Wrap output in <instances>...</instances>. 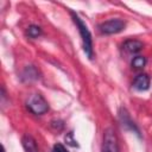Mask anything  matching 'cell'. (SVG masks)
<instances>
[{
  "instance_id": "1",
  "label": "cell",
  "mask_w": 152,
  "mask_h": 152,
  "mask_svg": "<svg viewBox=\"0 0 152 152\" xmlns=\"http://www.w3.org/2000/svg\"><path fill=\"white\" fill-rule=\"evenodd\" d=\"M71 14V18L81 34V39H82V45H83V50H84V53L87 55V57L89 59L93 58V55H94V49H93V39H91V33L88 28V26L86 25V23L78 17V14H76L75 12H70Z\"/></svg>"
},
{
  "instance_id": "2",
  "label": "cell",
  "mask_w": 152,
  "mask_h": 152,
  "mask_svg": "<svg viewBox=\"0 0 152 152\" xmlns=\"http://www.w3.org/2000/svg\"><path fill=\"white\" fill-rule=\"evenodd\" d=\"M26 106L33 114H37V115L44 114L49 110V104H48L46 100L40 94H33L27 100Z\"/></svg>"
},
{
  "instance_id": "3",
  "label": "cell",
  "mask_w": 152,
  "mask_h": 152,
  "mask_svg": "<svg viewBox=\"0 0 152 152\" xmlns=\"http://www.w3.org/2000/svg\"><path fill=\"white\" fill-rule=\"evenodd\" d=\"M126 27V21L119 18H114V19H109L106 20L103 23L100 24L99 28L102 33L104 34H115L121 32L122 30H125Z\"/></svg>"
},
{
  "instance_id": "4",
  "label": "cell",
  "mask_w": 152,
  "mask_h": 152,
  "mask_svg": "<svg viewBox=\"0 0 152 152\" xmlns=\"http://www.w3.org/2000/svg\"><path fill=\"white\" fill-rule=\"evenodd\" d=\"M102 152H119L118 138L112 128H107L103 133V142H102Z\"/></svg>"
},
{
  "instance_id": "5",
  "label": "cell",
  "mask_w": 152,
  "mask_h": 152,
  "mask_svg": "<svg viewBox=\"0 0 152 152\" xmlns=\"http://www.w3.org/2000/svg\"><path fill=\"white\" fill-rule=\"evenodd\" d=\"M150 87V77L146 74H140L138 75L134 81H133V88L137 90H147Z\"/></svg>"
},
{
  "instance_id": "6",
  "label": "cell",
  "mask_w": 152,
  "mask_h": 152,
  "mask_svg": "<svg viewBox=\"0 0 152 152\" xmlns=\"http://www.w3.org/2000/svg\"><path fill=\"white\" fill-rule=\"evenodd\" d=\"M21 144L25 150V152H38V146L34 140V138L30 134H25L21 138Z\"/></svg>"
},
{
  "instance_id": "7",
  "label": "cell",
  "mask_w": 152,
  "mask_h": 152,
  "mask_svg": "<svg viewBox=\"0 0 152 152\" xmlns=\"http://www.w3.org/2000/svg\"><path fill=\"white\" fill-rule=\"evenodd\" d=\"M122 48L128 53H138L142 49V43L140 40H137V39H129V40H126L124 43Z\"/></svg>"
},
{
  "instance_id": "8",
  "label": "cell",
  "mask_w": 152,
  "mask_h": 152,
  "mask_svg": "<svg viewBox=\"0 0 152 152\" xmlns=\"http://www.w3.org/2000/svg\"><path fill=\"white\" fill-rule=\"evenodd\" d=\"M120 120H121V124H122L124 127H126V128H128V129L134 131V132L138 133V128L135 127L134 122L131 120L128 113H127L126 109H124V108H121V110H120Z\"/></svg>"
},
{
  "instance_id": "9",
  "label": "cell",
  "mask_w": 152,
  "mask_h": 152,
  "mask_svg": "<svg viewBox=\"0 0 152 152\" xmlns=\"http://www.w3.org/2000/svg\"><path fill=\"white\" fill-rule=\"evenodd\" d=\"M39 72H38V70L33 66V65H28V66H26L25 68V70L23 71V80H25V81H33V80H37L39 76Z\"/></svg>"
},
{
  "instance_id": "10",
  "label": "cell",
  "mask_w": 152,
  "mask_h": 152,
  "mask_svg": "<svg viewBox=\"0 0 152 152\" xmlns=\"http://www.w3.org/2000/svg\"><path fill=\"white\" fill-rule=\"evenodd\" d=\"M42 34V30L39 26H36V25H31L27 27V36L31 37V38H37Z\"/></svg>"
},
{
  "instance_id": "11",
  "label": "cell",
  "mask_w": 152,
  "mask_h": 152,
  "mask_svg": "<svg viewBox=\"0 0 152 152\" xmlns=\"http://www.w3.org/2000/svg\"><path fill=\"white\" fill-rule=\"evenodd\" d=\"M145 64H146V58L142 57V56H135L132 61V65L137 69H140V68L145 66Z\"/></svg>"
},
{
  "instance_id": "12",
  "label": "cell",
  "mask_w": 152,
  "mask_h": 152,
  "mask_svg": "<svg viewBox=\"0 0 152 152\" xmlns=\"http://www.w3.org/2000/svg\"><path fill=\"white\" fill-rule=\"evenodd\" d=\"M52 152H69L65 147H64V145H62V144H59V142H57L55 146H53V148H52Z\"/></svg>"
}]
</instances>
